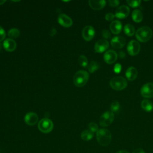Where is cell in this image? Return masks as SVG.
Instances as JSON below:
<instances>
[{
  "label": "cell",
  "instance_id": "d4e9b609",
  "mask_svg": "<svg viewBox=\"0 0 153 153\" xmlns=\"http://www.w3.org/2000/svg\"><path fill=\"white\" fill-rule=\"evenodd\" d=\"M20 34V30L17 28H11L8 32V35L11 39L17 38Z\"/></svg>",
  "mask_w": 153,
  "mask_h": 153
},
{
  "label": "cell",
  "instance_id": "1f68e13d",
  "mask_svg": "<svg viewBox=\"0 0 153 153\" xmlns=\"http://www.w3.org/2000/svg\"><path fill=\"white\" fill-rule=\"evenodd\" d=\"M5 36H6V33L4 29L0 26V42L3 41L5 39Z\"/></svg>",
  "mask_w": 153,
  "mask_h": 153
},
{
  "label": "cell",
  "instance_id": "484cf974",
  "mask_svg": "<svg viewBox=\"0 0 153 153\" xmlns=\"http://www.w3.org/2000/svg\"><path fill=\"white\" fill-rule=\"evenodd\" d=\"M78 63L79 65L83 68H86L88 65V60L85 56L81 55L78 58Z\"/></svg>",
  "mask_w": 153,
  "mask_h": 153
},
{
  "label": "cell",
  "instance_id": "cb8c5ba5",
  "mask_svg": "<svg viewBox=\"0 0 153 153\" xmlns=\"http://www.w3.org/2000/svg\"><path fill=\"white\" fill-rule=\"evenodd\" d=\"M100 68L99 63L96 61H91L88 65V69L90 73H93Z\"/></svg>",
  "mask_w": 153,
  "mask_h": 153
},
{
  "label": "cell",
  "instance_id": "8992f818",
  "mask_svg": "<svg viewBox=\"0 0 153 153\" xmlns=\"http://www.w3.org/2000/svg\"><path fill=\"white\" fill-rule=\"evenodd\" d=\"M114 120V114L111 111L104 112L99 118V124L102 127H108L110 126Z\"/></svg>",
  "mask_w": 153,
  "mask_h": 153
},
{
  "label": "cell",
  "instance_id": "ffe728a7",
  "mask_svg": "<svg viewBox=\"0 0 153 153\" xmlns=\"http://www.w3.org/2000/svg\"><path fill=\"white\" fill-rule=\"evenodd\" d=\"M132 19L134 22L136 23H139L142 22L143 16L142 13V11L138 9H135L133 11L132 14H131Z\"/></svg>",
  "mask_w": 153,
  "mask_h": 153
},
{
  "label": "cell",
  "instance_id": "f35d334b",
  "mask_svg": "<svg viewBox=\"0 0 153 153\" xmlns=\"http://www.w3.org/2000/svg\"><path fill=\"white\" fill-rule=\"evenodd\" d=\"M5 2V0H0V5H2Z\"/></svg>",
  "mask_w": 153,
  "mask_h": 153
},
{
  "label": "cell",
  "instance_id": "ac0fdd59",
  "mask_svg": "<svg viewBox=\"0 0 153 153\" xmlns=\"http://www.w3.org/2000/svg\"><path fill=\"white\" fill-rule=\"evenodd\" d=\"M109 28L112 33L117 35L121 32L122 29V24L119 20H114L111 23Z\"/></svg>",
  "mask_w": 153,
  "mask_h": 153
},
{
  "label": "cell",
  "instance_id": "7a4b0ae2",
  "mask_svg": "<svg viewBox=\"0 0 153 153\" xmlns=\"http://www.w3.org/2000/svg\"><path fill=\"white\" fill-rule=\"evenodd\" d=\"M152 30L148 26H142L136 32V37L140 42H145L149 41L152 36Z\"/></svg>",
  "mask_w": 153,
  "mask_h": 153
},
{
  "label": "cell",
  "instance_id": "d590c367",
  "mask_svg": "<svg viewBox=\"0 0 153 153\" xmlns=\"http://www.w3.org/2000/svg\"><path fill=\"white\" fill-rule=\"evenodd\" d=\"M118 56L121 59H124L126 57V53L123 51H120L118 53Z\"/></svg>",
  "mask_w": 153,
  "mask_h": 153
},
{
  "label": "cell",
  "instance_id": "e0dca14e",
  "mask_svg": "<svg viewBox=\"0 0 153 153\" xmlns=\"http://www.w3.org/2000/svg\"><path fill=\"white\" fill-rule=\"evenodd\" d=\"M88 4L92 9L95 10H100L105 7L106 5V1L105 0H90L88 1Z\"/></svg>",
  "mask_w": 153,
  "mask_h": 153
},
{
  "label": "cell",
  "instance_id": "30bf717a",
  "mask_svg": "<svg viewBox=\"0 0 153 153\" xmlns=\"http://www.w3.org/2000/svg\"><path fill=\"white\" fill-rule=\"evenodd\" d=\"M109 47V42L105 39H101L96 41L94 44V51L96 53H102L106 50Z\"/></svg>",
  "mask_w": 153,
  "mask_h": 153
},
{
  "label": "cell",
  "instance_id": "e575fe53",
  "mask_svg": "<svg viewBox=\"0 0 153 153\" xmlns=\"http://www.w3.org/2000/svg\"><path fill=\"white\" fill-rule=\"evenodd\" d=\"M132 153H145V151L143 149L141 148H137V149H135L134 151H133Z\"/></svg>",
  "mask_w": 153,
  "mask_h": 153
},
{
  "label": "cell",
  "instance_id": "277c9868",
  "mask_svg": "<svg viewBox=\"0 0 153 153\" xmlns=\"http://www.w3.org/2000/svg\"><path fill=\"white\" fill-rule=\"evenodd\" d=\"M110 86L117 91L124 89L127 85V81L124 77L115 76L112 78L109 82Z\"/></svg>",
  "mask_w": 153,
  "mask_h": 153
},
{
  "label": "cell",
  "instance_id": "3957f363",
  "mask_svg": "<svg viewBox=\"0 0 153 153\" xmlns=\"http://www.w3.org/2000/svg\"><path fill=\"white\" fill-rule=\"evenodd\" d=\"M89 78V74L85 71H78L74 75L73 81L74 84L78 87H82L86 84Z\"/></svg>",
  "mask_w": 153,
  "mask_h": 153
},
{
  "label": "cell",
  "instance_id": "d6986e66",
  "mask_svg": "<svg viewBox=\"0 0 153 153\" xmlns=\"http://www.w3.org/2000/svg\"><path fill=\"white\" fill-rule=\"evenodd\" d=\"M137 74H138V72L137 69L133 66L129 67L126 70V76L127 78V79L130 81L134 80L136 78Z\"/></svg>",
  "mask_w": 153,
  "mask_h": 153
},
{
  "label": "cell",
  "instance_id": "52a82bcc",
  "mask_svg": "<svg viewBox=\"0 0 153 153\" xmlns=\"http://www.w3.org/2000/svg\"><path fill=\"white\" fill-rule=\"evenodd\" d=\"M127 50L130 55L136 56L140 51V45L138 41L136 40H131L128 43Z\"/></svg>",
  "mask_w": 153,
  "mask_h": 153
},
{
  "label": "cell",
  "instance_id": "4dcf8cb0",
  "mask_svg": "<svg viewBox=\"0 0 153 153\" xmlns=\"http://www.w3.org/2000/svg\"><path fill=\"white\" fill-rule=\"evenodd\" d=\"M120 4V1L118 0H109L108 1V4L109 6L112 7H117Z\"/></svg>",
  "mask_w": 153,
  "mask_h": 153
},
{
  "label": "cell",
  "instance_id": "74e56055",
  "mask_svg": "<svg viewBox=\"0 0 153 153\" xmlns=\"http://www.w3.org/2000/svg\"><path fill=\"white\" fill-rule=\"evenodd\" d=\"M115 153H130V152L126 150H120V151L116 152Z\"/></svg>",
  "mask_w": 153,
  "mask_h": 153
},
{
  "label": "cell",
  "instance_id": "4fadbf2b",
  "mask_svg": "<svg viewBox=\"0 0 153 153\" xmlns=\"http://www.w3.org/2000/svg\"><path fill=\"white\" fill-rule=\"evenodd\" d=\"M126 44V39L122 36H117L111 40V44L112 47L118 49L123 47Z\"/></svg>",
  "mask_w": 153,
  "mask_h": 153
},
{
  "label": "cell",
  "instance_id": "9c48e42d",
  "mask_svg": "<svg viewBox=\"0 0 153 153\" xmlns=\"http://www.w3.org/2000/svg\"><path fill=\"white\" fill-rule=\"evenodd\" d=\"M95 35V30L93 27L91 26H85L82 30V38L85 41L91 40Z\"/></svg>",
  "mask_w": 153,
  "mask_h": 153
},
{
  "label": "cell",
  "instance_id": "603a6c76",
  "mask_svg": "<svg viewBox=\"0 0 153 153\" xmlns=\"http://www.w3.org/2000/svg\"><path fill=\"white\" fill-rule=\"evenodd\" d=\"M93 133L90 130H85L82 131L81 134V137L83 140L88 141L93 138Z\"/></svg>",
  "mask_w": 153,
  "mask_h": 153
},
{
  "label": "cell",
  "instance_id": "5b68a950",
  "mask_svg": "<svg viewBox=\"0 0 153 153\" xmlns=\"http://www.w3.org/2000/svg\"><path fill=\"white\" fill-rule=\"evenodd\" d=\"M38 127L41 132L48 133L52 131L53 128V123L51 120L47 118H44L38 122Z\"/></svg>",
  "mask_w": 153,
  "mask_h": 153
},
{
  "label": "cell",
  "instance_id": "ba28073f",
  "mask_svg": "<svg viewBox=\"0 0 153 153\" xmlns=\"http://www.w3.org/2000/svg\"><path fill=\"white\" fill-rule=\"evenodd\" d=\"M140 94L145 98L153 97V83L148 82L143 85L140 88Z\"/></svg>",
  "mask_w": 153,
  "mask_h": 153
},
{
  "label": "cell",
  "instance_id": "8d00e7d4",
  "mask_svg": "<svg viewBox=\"0 0 153 153\" xmlns=\"http://www.w3.org/2000/svg\"><path fill=\"white\" fill-rule=\"evenodd\" d=\"M56 33V29H54V28H53V29L51 30V36H53V35H54Z\"/></svg>",
  "mask_w": 153,
  "mask_h": 153
},
{
  "label": "cell",
  "instance_id": "836d02e7",
  "mask_svg": "<svg viewBox=\"0 0 153 153\" xmlns=\"http://www.w3.org/2000/svg\"><path fill=\"white\" fill-rule=\"evenodd\" d=\"M114 72L117 74L118 73H120L121 70V66L120 64L119 63H117L115 66H114Z\"/></svg>",
  "mask_w": 153,
  "mask_h": 153
},
{
  "label": "cell",
  "instance_id": "5bb4252c",
  "mask_svg": "<svg viewBox=\"0 0 153 153\" xmlns=\"http://www.w3.org/2000/svg\"><path fill=\"white\" fill-rule=\"evenodd\" d=\"M59 23L63 27H69L72 25V19L65 14H60L57 19Z\"/></svg>",
  "mask_w": 153,
  "mask_h": 153
},
{
  "label": "cell",
  "instance_id": "7c38bea8",
  "mask_svg": "<svg viewBox=\"0 0 153 153\" xmlns=\"http://www.w3.org/2000/svg\"><path fill=\"white\" fill-rule=\"evenodd\" d=\"M130 13V9L127 5L120 6L115 12V16L118 19H124L127 17Z\"/></svg>",
  "mask_w": 153,
  "mask_h": 153
},
{
  "label": "cell",
  "instance_id": "7402d4cb",
  "mask_svg": "<svg viewBox=\"0 0 153 153\" xmlns=\"http://www.w3.org/2000/svg\"><path fill=\"white\" fill-rule=\"evenodd\" d=\"M124 33L129 36H133L135 33V29L134 26L131 24L127 23L124 27Z\"/></svg>",
  "mask_w": 153,
  "mask_h": 153
},
{
  "label": "cell",
  "instance_id": "9a60e30c",
  "mask_svg": "<svg viewBox=\"0 0 153 153\" xmlns=\"http://www.w3.org/2000/svg\"><path fill=\"white\" fill-rule=\"evenodd\" d=\"M24 120L26 124L29 126H34L38 122V117L36 113L30 112L25 115Z\"/></svg>",
  "mask_w": 153,
  "mask_h": 153
},
{
  "label": "cell",
  "instance_id": "8fae6325",
  "mask_svg": "<svg viewBox=\"0 0 153 153\" xmlns=\"http://www.w3.org/2000/svg\"><path fill=\"white\" fill-rule=\"evenodd\" d=\"M118 58V54L113 50H109L106 51L103 55L105 62L108 64H112L116 62Z\"/></svg>",
  "mask_w": 153,
  "mask_h": 153
},
{
  "label": "cell",
  "instance_id": "ab89813d",
  "mask_svg": "<svg viewBox=\"0 0 153 153\" xmlns=\"http://www.w3.org/2000/svg\"><path fill=\"white\" fill-rule=\"evenodd\" d=\"M1 49H2V44L0 43V51L1 50Z\"/></svg>",
  "mask_w": 153,
  "mask_h": 153
},
{
  "label": "cell",
  "instance_id": "d6a6232c",
  "mask_svg": "<svg viewBox=\"0 0 153 153\" xmlns=\"http://www.w3.org/2000/svg\"><path fill=\"white\" fill-rule=\"evenodd\" d=\"M115 17V15L112 13H107L106 15H105V19L107 20V21H112L114 18Z\"/></svg>",
  "mask_w": 153,
  "mask_h": 153
},
{
  "label": "cell",
  "instance_id": "6da1fadb",
  "mask_svg": "<svg viewBox=\"0 0 153 153\" xmlns=\"http://www.w3.org/2000/svg\"><path fill=\"white\" fill-rule=\"evenodd\" d=\"M111 133L107 129L100 128L96 132L97 140L99 145L102 146H108L111 142Z\"/></svg>",
  "mask_w": 153,
  "mask_h": 153
},
{
  "label": "cell",
  "instance_id": "44dd1931",
  "mask_svg": "<svg viewBox=\"0 0 153 153\" xmlns=\"http://www.w3.org/2000/svg\"><path fill=\"white\" fill-rule=\"evenodd\" d=\"M142 108L146 112H150L153 109V103L148 99H144L141 102Z\"/></svg>",
  "mask_w": 153,
  "mask_h": 153
},
{
  "label": "cell",
  "instance_id": "f1b7e54d",
  "mask_svg": "<svg viewBox=\"0 0 153 153\" xmlns=\"http://www.w3.org/2000/svg\"><path fill=\"white\" fill-rule=\"evenodd\" d=\"M88 128L93 133L97 132L99 130L97 125L95 123H93V122H91L88 124Z\"/></svg>",
  "mask_w": 153,
  "mask_h": 153
},
{
  "label": "cell",
  "instance_id": "f546056e",
  "mask_svg": "<svg viewBox=\"0 0 153 153\" xmlns=\"http://www.w3.org/2000/svg\"><path fill=\"white\" fill-rule=\"evenodd\" d=\"M102 36L105 38V39H109L111 36V33L110 32L107 30V29H103L102 32Z\"/></svg>",
  "mask_w": 153,
  "mask_h": 153
},
{
  "label": "cell",
  "instance_id": "4316f807",
  "mask_svg": "<svg viewBox=\"0 0 153 153\" xmlns=\"http://www.w3.org/2000/svg\"><path fill=\"white\" fill-rule=\"evenodd\" d=\"M120 108V105L119 103V102L117 100H114L112 102V103H111V106H110V109H111V111L112 112H117L119 109Z\"/></svg>",
  "mask_w": 153,
  "mask_h": 153
},
{
  "label": "cell",
  "instance_id": "83f0119b",
  "mask_svg": "<svg viewBox=\"0 0 153 153\" xmlns=\"http://www.w3.org/2000/svg\"><path fill=\"white\" fill-rule=\"evenodd\" d=\"M127 3L128 5H129L131 7H137L140 5L141 1L140 0H137V1H130V0H127Z\"/></svg>",
  "mask_w": 153,
  "mask_h": 153
},
{
  "label": "cell",
  "instance_id": "2e32d148",
  "mask_svg": "<svg viewBox=\"0 0 153 153\" xmlns=\"http://www.w3.org/2000/svg\"><path fill=\"white\" fill-rule=\"evenodd\" d=\"M17 47V44L13 39L7 38L4 40L3 42V47L4 49L9 52L13 51L16 50Z\"/></svg>",
  "mask_w": 153,
  "mask_h": 153
}]
</instances>
